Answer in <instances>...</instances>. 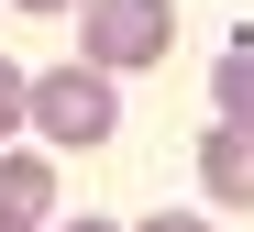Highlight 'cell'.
I'll return each instance as SVG.
<instances>
[{
  "label": "cell",
  "mask_w": 254,
  "mask_h": 232,
  "mask_svg": "<svg viewBox=\"0 0 254 232\" xmlns=\"http://www.w3.org/2000/svg\"><path fill=\"white\" fill-rule=\"evenodd\" d=\"M22 122L45 133V144H111V122H122V88L100 67H45V77H22Z\"/></svg>",
  "instance_id": "2"
},
{
  "label": "cell",
  "mask_w": 254,
  "mask_h": 232,
  "mask_svg": "<svg viewBox=\"0 0 254 232\" xmlns=\"http://www.w3.org/2000/svg\"><path fill=\"white\" fill-rule=\"evenodd\" d=\"M133 232H210L199 210H155V221H133Z\"/></svg>",
  "instance_id": "7"
},
{
  "label": "cell",
  "mask_w": 254,
  "mask_h": 232,
  "mask_svg": "<svg viewBox=\"0 0 254 232\" xmlns=\"http://www.w3.org/2000/svg\"><path fill=\"white\" fill-rule=\"evenodd\" d=\"M45 210H56V166L0 144V232H45Z\"/></svg>",
  "instance_id": "4"
},
{
  "label": "cell",
  "mask_w": 254,
  "mask_h": 232,
  "mask_svg": "<svg viewBox=\"0 0 254 232\" xmlns=\"http://www.w3.org/2000/svg\"><path fill=\"white\" fill-rule=\"evenodd\" d=\"M11 122H22V67L0 56V144H11Z\"/></svg>",
  "instance_id": "6"
},
{
  "label": "cell",
  "mask_w": 254,
  "mask_h": 232,
  "mask_svg": "<svg viewBox=\"0 0 254 232\" xmlns=\"http://www.w3.org/2000/svg\"><path fill=\"white\" fill-rule=\"evenodd\" d=\"M199 188L221 199V210H254V133H232V122L199 133Z\"/></svg>",
  "instance_id": "3"
},
{
  "label": "cell",
  "mask_w": 254,
  "mask_h": 232,
  "mask_svg": "<svg viewBox=\"0 0 254 232\" xmlns=\"http://www.w3.org/2000/svg\"><path fill=\"white\" fill-rule=\"evenodd\" d=\"M11 11H77V0H11Z\"/></svg>",
  "instance_id": "8"
},
{
  "label": "cell",
  "mask_w": 254,
  "mask_h": 232,
  "mask_svg": "<svg viewBox=\"0 0 254 232\" xmlns=\"http://www.w3.org/2000/svg\"><path fill=\"white\" fill-rule=\"evenodd\" d=\"M166 44H177V0H77V67L133 77L166 67Z\"/></svg>",
  "instance_id": "1"
},
{
  "label": "cell",
  "mask_w": 254,
  "mask_h": 232,
  "mask_svg": "<svg viewBox=\"0 0 254 232\" xmlns=\"http://www.w3.org/2000/svg\"><path fill=\"white\" fill-rule=\"evenodd\" d=\"M66 232H122V221H89V210H77V221H66Z\"/></svg>",
  "instance_id": "9"
},
{
  "label": "cell",
  "mask_w": 254,
  "mask_h": 232,
  "mask_svg": "<svg viewBox=\"0 0 254 232\" xmlns=\"http://www.w3.org/2000/svg\"><path fill=\"white\" fill-rule=\"evenodd\" d=\"M210 100H221L232 133H254V44H221V67H210Z\"/></svg>",
  "instance_id": "5"
}]
</instances>
